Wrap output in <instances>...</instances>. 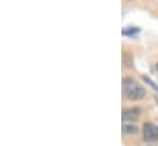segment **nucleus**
I'll use <instances>...</instances> for the list:
<instances>
[{
    "instance_id": "nucleus-4",
    "label": "nucleus",
    "mask_w": 158,
    "mask_h": 146,
    "mask_svg": "<svg viewBox=\"0 0 158 146\" xmlns=\"http://www.w3.org/2000/svg\"><path fill=\"white\" fill-rule=\"evenodd\" d=\"M123 131L125 134H136L137 133V127L132 125V124H126L124 123L123 124Z\"/></svg>"
},
{
    "instance_id": "nucleus-5",
    "label": "nucleus",
    "mask_w": 158,
    "mask_h": 146,
    "mask_svg": "<svg viewBox=\"0 0 158 146\" xmlns=\"http://www.w3.org/2000/svg\"><path fill=\"white\" fill-rule=\"evenodd\" d=\"M139 32H140V28H137V27H129V28L123 30L124 36H134V35H137Z\"/></svg>"
},
{
    "instance_id": "nucleus-2",
    "label": "nucleus",
    "mask_w": 158,
    "mask_h": 146,
    "mask_svg": "<svg viewBox=\"0 0 158 146\" xmlns=\"http://www.w3.org/2000/svg\"><path fill=\"white\" fill-rule=\"evenodd\" d=\"M143 139L146 141H156L158 139V127L152 123H145L143 124Z\"/></svg>"
},
{
    "instance_id": "nucleus-6",
    "label": "nucleus",
    "mask_w": 158,
    "mask_h": 146,
    "mask_svg": "<svg viewBox=\"0 0 158 146\" xmlns=\"http://www.w3.org/2000/svg\"><path fill=\"white\" fill-rule=\"evenodd\" d=\"M156 71H157V74H158V64L156 65Z\"/></svg>"
},
{
    "instance_id": "nucleus-3",
    "label": "nucleus",
    "mask_w": 158,
    "mask_h": 146,
    "mask_svg": "<svg viewBox=\"0 0 158 146\" xmlns=\"http://www.w3.org/2000/svg\"><path fill=\"white\" fill-rule=\"evenodd\" d=\"M140 113L141 110L139 108H129V110H123V120L124 123H132V122H136L139 118H140Z\"/></svg>"
},
{
    "instance_id": "nucleus-1",
    "label": "nucleus",
    "mask_w": 158,
    "mask_h": 146,
    "mask_svg": "<svg viewBox=\"0 0 158 146\" xmlns=\"http://www.w3.org/2000/svg\"><path fill=\"white\" fill-rule=\"evenodd\" d=\"M123 92L129 100H142L146 95L145 88L132 77H125L123 80Z\"/></svg>"
}]
</instances>
